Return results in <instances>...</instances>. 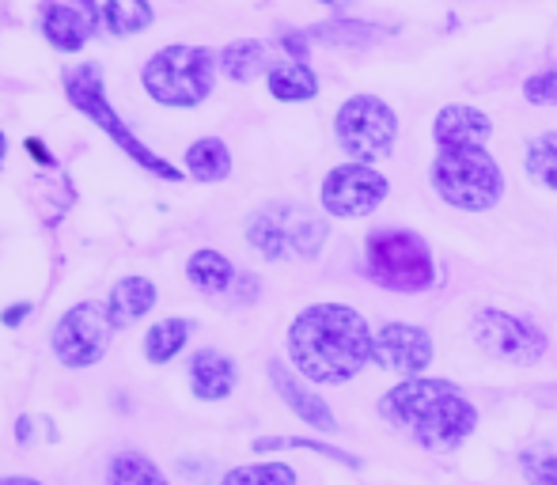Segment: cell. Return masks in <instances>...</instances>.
Wrapping results in <instances>:
<instances>
[{"label":"cell","instance_id":"cell-3","mask_svg":"<svg viewBox=\"0 0 557 485\" xmlns=\"http://www.w3.org/2000/svg\"><path fill=\"white\" fill-rule=\"evenodd\" d=\"M429 183L444 206L462 213H490L505 198V171L485 148H441L429 167Z\"/></svg>","mask_w":557,"mask_h":485},{"label":"cell","instance_id":"cell-29","mask_svg":"<svg viewBox=\"0 0 557 485\" xmlns=\"http://www.w3.org/2000/svg\"><path fill=\"white\" fill-rule=\"evenodd\" d=\"M520 471L528 485H557V448L554 444H531V448H523Z\"/></svg>","mask_w":557,"mask_h":485},{"label":"cell","instance_id":"cell-7","mask_svg":"<svg viewBox=\"0 0 557 485\" xmlns=\"http://www.w3.org/2000/svg\"><path fill=\"white\" fill-rule=\"evenodd\" d=\"M65 96H69V103H73L76 111L84 114V119L96 122L99 129H103L107 137H111L133 163H140V167L152 171V175L168 178V183H183V171H178L175 163L163 160V156H156L152 148L145 145V140L133 137V129L122 122V114H117L114 107L107 103V96H103V69H99L96 61H84V65H76V69H65Z\"/></svg>","mask_w":557,"mask_h":485},{"label":"cell","instance_id":"cell-1","mask_svg":"<svg viewBox=\"0 0 557 485\" xmlns=\"http://www.w3.org/2000/svg\"><path fill=\"white\" fill-rule=\"evenodd\" d=\"M372 326L349 303H311L288 326V361L311 383L337 387L372 364Z\"/></svg>","mask_w":557,"mask_h":485},{"label":"cell","instance_id":"cell-18","mask_svg":"<svg viewBox=\"0 0 557 485\" xmlns=\"http://www.w3.org/2000/svg\"><path fill=\"white\" fill-rule=\"evenodd\" d=\"M270 46L262 38H235L221 50V73L235 84H255L258 76H270Z\"/></svg>","mask_w":557,"mask_h":485},{"label":"cell","instance_id":"cell-23","mask_svg":"<svg viewBox=\"0 0 557 485\" xmlns=\"http://www.w3.org/2000/svg\"><path fill=\"white\" fill-rule=\"evenodd\" d=\"M186 175L194 183H224L232 175V152L221 137H201L186 148Z\"/></svg>","mask_w":557,"mask_h":485},{"label":"cell","instance_id":"cell-11","mask_svg":"<svg viewBox=\"0 0 557 485\" xmlns=\"http://www.w3.org/2000/svg\"><path fill=\"white\" fill-rule=\"evenodd\" d=\"M111 334L114 323L107 303H76L53 326V357L65 368H91L103 361Z\"/></svg>","mask_w":557,"mask_h":485},{"label":"cell","instance_id":"cell-22","mask_svg":"<svg viewBox=\"0 0 557 485\" xmlns=\"http://www.w3.org/2000/svg\"><path fill=\"white\" fill-rule=\"evenodd\" d=\"M235 277H239V270H235L232 262L221 254V250H194L190 262H186V281H190L198 293L206 296H224L232 293Z\"/></svg>","mask_w":557,"mask_h":485},{"label":"cell","instance_id":"cell-13","mask_svg":"<svg viewBox=\"0 0 557 485\" xmlns=\"http://www.w3.org/2000/svg\"><path fill=\"white\" fill-rule=\"evenodd\" d=\"M265 372H270V383H273V390L281 395V402H285L288 410L304 421V425L319 428V433H337V428H342L331 406H326L311 387H304V383L296 380V372L285 361H277V357H273V361L265 364Z\"/></svg>","mask_w":557,"mask_h":485},{"label":"cell","instance_id":"cell-35","mask_svg":"<svg viewBox=\"0 0 557 485\" xmlns=\"http://www.w3.org/2000/svg\"><path fill=\"white\" fill-rule=\"evenodd\" d=\"M30 436H35V428H30V421H27V418L15 421V440H20V444H30Z\"/></svg>","mask_w":557,"mask_h":485},{"label":"cell","instance_id":"cell-31","mask_svg":"<svg viewBox=\"0 0 557 485\" xmlns=\"http://www.w3.org/2000/svg\"><path fill=\"white\" fill-rule=\"evenodd\" d=\"M277 42L288 50V61H308V53H311V38H308V30H293V27H281V35H277Z\"/></svg>","mask_w":557,"mask_h":485},{"label":"cell","instance_id":"cell-10","mask_svg":"<svg viewBox=\"0 0 557 485\" xmlns=\"http://www.w3.org/2000/svg\"><path fill=\"white\" fill-rule=\"evenodd\" d=\"M391 183L383 171H375L372 163H337L334 171H326L323 190V213L342 216V221H360V216H372L375 209L387 201Z\"/></svg>","mask_w":557,"mask_h":485},{"label":"cell","instance_id":"cell-37","mask_svg":"<svg viewBox=\"0 0 557 485\" xmlns=\"http://www.w3.org/2000/svg\"><path fill=\"white\" fill-rule=\"evenodd\" d=\"M0 485H42V482H35V478H0Z\"/></svg>","mask_w":557,"mask_h":485},{"label":"cell","instance_id":"cell-4","mask_svg":"<svg viewBox=\"0 0 557 485\" xmlns=\"http://www.w3.org/2000/svg\"><path fill=\"white\" fill-rule=\"evenodd\" d=\"M364 277L387 293L418 296L436 285V258L425 236L410 228H383L364 239Z\"/></svg>","mask_w":557,"mask_h":485},{"label":"cell","instance_id":"cell-28","mask_svg":"<svg viewBox=\"0 0 557 485\" xmlns=\"http://www.w3.org/2000/svg\"><path fill=\"white\" fill-rule=\"evenodd\" d=\"M221 485H296V471L288 463H247L227 471Z\"/></svg>","mask_w":557,"mask_h":485},{"label":"cell","instance_id":"cell-32","mask_svg":"<svg viewBox=\"0 0 557 485\" xmlns=\"http://www.w3.org/2000/svg\"><path fill=\"white\" fill-rule=\"evenodd\" d=\"M258 293H262V281L255 277V273H239L232 285V300L239 303V308H250V303L258 300Z\"/></svg>","mask_w":557,"mask_h":485},{"label":"cell","instance_id":"cell-33","mask_svg":"<svg viewBox=\"0 0 557 485\" xmlns=\"http://www.w3.org/2000/svg\"><path fill=\"white\" fill-rule=\"evenodd\" d=\"M30 311H35V308H30L27 300H23V303H12V308H8L4 315H0V323H4V326H20L23 319H30Z\"/></svg>","mask_w":557,"mask_h":485},{"label":"cell","instance_id":"cell-20","mask_svg":"<svg viewBox=\"0 0 557 485\" xmlns=\"http://www.w3.org/2000/svg\"><path fill=\"white\" fill-rule=\"evenodd\" d=\"M308 38L319 46H342V50H368V46L383 42L387 38V30L375 27V23H364V20H345V15H337V20H326V23H315V27H308Z\"/></svg>","mask_w":557,"mask_h":485},{"label":"cell","instance_id":"cell-2","mask_svg":"<svg viewBox=\"0 0 557 485\" xmlns=\"http://www.w3.org/2000/svg\"><path fill=\"white\" fill-rule=\"evenodd\" d=\"M375 410L391 433L433 456H455L478 433V406L451 380H403L380 398Z\"/></svg>","mask_w":557,"mask_h":485},{"label":"cell","instance_id":"cell-36","mask_svg":"<svg viewBox=\"0 0 557 485\" xmlns=\"http://www.w3.org/2000/svg\"><path fill=\"white\" fill-rule=\"evenodd\" d=\"M315 4H326V8H337V12H342V8H349L352 0H315Z\"/></svg>","mask_w":557,"mask_h":485},{"label":"cell","instance_id":"cell-9","mask_svg":"<svg viewBox=\"0 0 557 485\" xmlns=\"http://www.w3.org/2000/svg\"><path fill=\"white\" fill-rule=\"evenodd\" d=\"M470 338L485 357L512 368H531L550 353V338L535 323L500 308H478L470 319Z\"/></svg>","mask_w":557,"mask_h":485},{"label":"cell","instance_id":"cell-21","mask_svg":"<svg viewBox=\"0 0 557 485\" xmlns=\"http://www.w3.org/2000/svg\"><path fill=\"white\" fill-rule=\"evenodd\" d=\"M265 84L277 103H311L319 96V76L308 61H281L270 69Z\"/></svg>","mask_w":557,"mask_h":485},{"label":"cell","instance_id":"cell-16","mask_svg":"<svg viewBox=\"0 0 557 485\" xmlns=\"http://www.w3.org/2000/svg\"><path fill=\"white\" fill-rule=\"evenodd\" d=\"M88 20L103 27L107 35H137L152 23V4L148 0H84Z\"/></svg>","mask_w":557,"mask_h":485},{"label":"cell","instance_id":"cell-12","mask_svg":"<svg viewBox=\"0 0 557 485\" xmlns=\"http://www.w3.org/2000/svg\"><path fill=\"white\" fill-rule=\"evenodd\" d=\"M436 357V341L425 326L418 323H387L375 331L372 341V364L398 380H418L429 372Z\"/></svg>","mask_w":557,"mask_h":485},{"label":"cell","instance_id":"cell-27","mask_svg":"<svg viewBox=\"0 0 557 485\" xmlns=\"http://www.w3.org/2000/svg\"><path fill=\"white\" fill-rule=\"evenodd\" d=\"M250 448H255L258 456L296 448V451H315V456H326V459H334V463H342V467H352V471H360V467H364V459L349 456V451H342V448H331V444H323V440H308V436H258Z\"/></svg>","mask_w":557,"mask_h":485},{"label":"cell","instance_id":"cell-17","mask_svg":"<svg viewBox=\"0 0 557 485\" xmlns=\"http://www.w3.org/2000/svg\"><path fill=\"white\" fill-rule=\"evenodd\" d=\"M42 38L53 50L76 53L91 38V20L84 12H76V8L50 0V4H42Z\"/></svg>","mask_w":557,"mask_h":485},{"label":"cell","instance_id":"cell-6","mask_svg":"<svg viewBox=\"0 0 557 485\" xmlns=\"http://www.w3.org/2000/svg\"><path fill=\"white\" fill-rule=\"evenodd\" d=\"M221 58L206 46H163L152 53L140 80L160 107H201L216 88Z\"/></svg>","mask_w":557,"mask_h":485},{"label":"cell","instance_id":"cell-34","mask_svg":"<svg viewBox=\"0 0 557 485\" xmlns=\"http://www.w3.org/2000/svg\"><path fill=\"white\" fill-rule=\"evenodd\" d=\"M27 152H30V160H35V163H46V167L53 163V156L46 152V145H42L38 137H30V140H27Z\"/></svg>","mask_w":557,"mask_h":485},{"label":"cell","instance_id":"cell-24","mask_svg":"<svg viewBox=\"0 0 557 485\" xmlns=\"http://www.w3.org/2000/svg\"><path fill=\"white\" fill-rule=\"evenodd\" d=\"M190 334H194L190 319H163V323L148 326V334H145V357H148V364H168V361H175V357L186 349V341H190Z\"/></svg>","mask_w":557,"mask_h":485},{"label":"cell","instance_id":"cell-14","mask_svg":"<svg viewBox=\"0 0 557 485\" xmlns=\"http://www.w3.org/2000/svg\"><path fill=\"white\" fill-rule=\"evenodd\" d=\"M493 137V119L470 103H447L433 119L436 148H485Z\"/></svg>","mask_w":557,"mask_h":485},{"label":"cell","instance_id":"cell-25","mask_svg":"<svg viewBox=\"0 0 557 485\" xmlns=\"http://www.w3.org/2000/svg\"><path fill=\"white\" fill-rule=\"evenodd\" d=\"M523 171L535 186L557 194V129H546L539 137L528 140V152H523Z\"/></svg>","mask_w":557,"mask_h":485},{"label":"cell","instance_id":"cell-15","mask_svg":"<svg viewBox=\"0 0 557 485\" xmlns=\"http://www.w3.org/2000/svg\"><path fill=\"white\" fill-rule=\"evenodd\" d=\"M239 383V368L221 349H201L190 361V390L201 402H224Z\"/></svg>","mask_w":557,"mask_h":485},{"label":"cell","instance_id":"cell-8","mask_svg":"<svg viewBox=\"0 0 557 485\" xmlns=\"http://www.w3.org/2000/svg\"><path fill=\"white\" fill-rule=\"evenodd\" d=\"M334 137L352 163L387 160L398 140V114L387 99L372 96V91H357L337 107Z\"/></svg>","mask_w":557,"mask_h":485},{"label":"cell","instance_id":"cell-26","mask_svg":"<svg viewBox=\"0 0 557 485\" xmlns=\"http://www.w3.org/2000/svg\"><path fill=\"white\" fill-rule=\"evenodd\" d=\"M107 485H171L168 474L140 451H117L107 463Z\"/></svg>","mask_w":557,"mask_h":485},{"label":"cell","instance_id":"cell-30","mask_svg":"<svg viewBox=\"0 0 557 485\" xmlns=\"http://www.w3.org/2000/svg\"><path fill=\"white\" fill-rule=\"evenodd\" d=\"M523 99L531 107H557V69H543V73L523 80Z\"/></svg>","mask_w":557,"mask_h":485},{"label":"cell","instance_id":"cell-5","mask_svg":"<svg viewBox=\"0 0 557 485\" xmlns=\"http://www.w3.org/2000/svg\"><path fill=\"white\" fill-rule=\"evenodd\" d=\"M331 239L326 216L311 213L293 201H273L247 216V242L265 262H308L323 254V242Z\"/></svg>","mask_w":557,"mask_h":485},{"label":"cell","instance_id":"cell-19","mask_svg":"<svg viewBox=\"0 0 557 485\" xmlns=\"http://www.w3.org/2000/svg\"><path fill=\"white\" fill-rule=\"evenodd\" d=\"M152 308H156V285L148 277H122V281H114L111 300H107V311H111L114 331H122V326L145 319Z\"/></svg>","mask_w":557,"mask_h":485}]
</instances>
